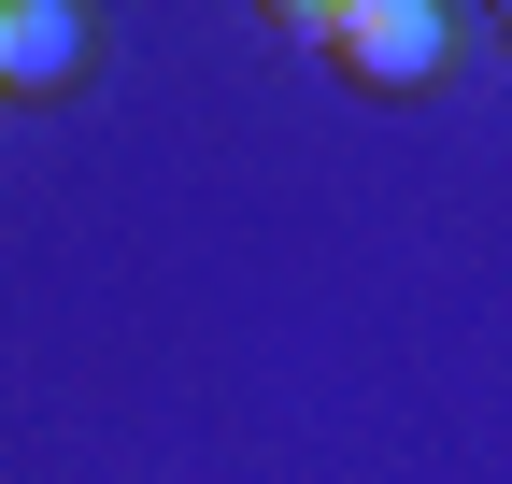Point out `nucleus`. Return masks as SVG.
<instances>
[{"label": "nucleus", "instance_id": "nucleus-1", "mask_svg": "<svg viewBox=\"0 0 512 484\" xmlns=\"http://www.w3.org/2000/svg\"><path fill=\"white\" fill-rule=\"evenodd\" d=\"M285 29L328 43L356 86H427L441 43H456V15H427V0H342V15H328V0H285Z\"/></svg>", "mask_w": 512, "mask_h": 484}, {"label": "nucleus", "instance_id": "nucleus-2", "mask_svg": "<svg viewBox=\"0 0 512 484\" xmlns=\"http://www.w3.org/2000/svg\"><path fill=\"white\" fill-rule=\"evenodd\" d=\"M72 57H86V15L72 0H0V100H43V86H72Z\"/></svg>", "mask_w": 512, "mask_h": 484}]
</instances>
